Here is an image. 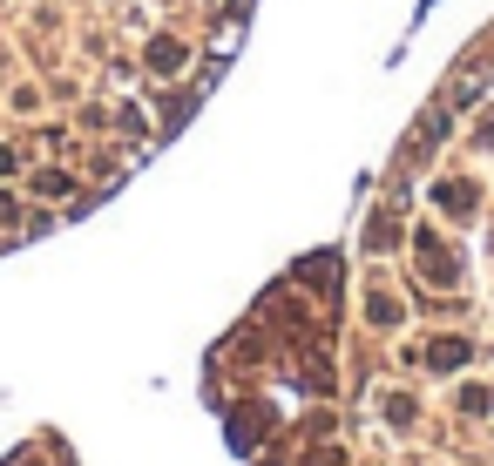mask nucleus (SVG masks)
Listing matches in <instances>:
<instances>
[{"instance_id": "obj_1", "label": "nucleus", "mask_w": 494, "mask_h": 466, "mask_svg": "<svg viewBox=\"0 0 494 466\" xmlns=\"http://www.w3.org/2000/svg\"><path fill=\"white\" fill-rule=\"evenodd\" d=\"M176 61H183V48H176V41H157V68H163V75H169Z\"/></svg>"}]
</instances>
